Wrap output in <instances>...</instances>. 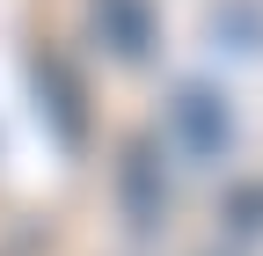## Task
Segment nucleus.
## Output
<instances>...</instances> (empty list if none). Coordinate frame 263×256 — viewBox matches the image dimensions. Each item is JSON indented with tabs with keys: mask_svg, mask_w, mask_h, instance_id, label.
I'll list each match as a JSON object with an SVG mask.
<instances>
[{
	"mask_svg": "<svg viewBox=\"0 0 263 256\" xmlns=\"http://www.w3.org/2000/svg\"><path fill=\"white\" fill-rule=\"evenodd\" d=\"M154 139L168 147L176 169H227L241 154V110H234V95H227L212 74H183V81H168V95H161Z\"/></svg>",
	"mask_w": 263,
	"mask_h": 256,
	"instance_id": "obj_1",
	"label": "nucleus"
},
{
	"mask_svg": "<svg viewBox=\"0 0 263 256\" xmlns=\"http://www.w3.org/2000/svg\"><path fill=\"white\" fill-rule=\"evenodd\" d=\"M110 190H117V220L132 234H161L168 212H176V161H168V147H161L154 132L124 139L117 169H110Z\"/></svg>",
	"mask_w": 263,
	"mask_h": 256,
	"instance_id": "obj_2",
	"label": "nucleus"
},
{
	"mask_svg": "<svg viewBox=\"0 0 263 256\" xmlns=\"http://www.w3.org/2000/svg\"><path fill=\"white\" fill-rule=\"evenodd\" d=\"M88 22H95V37H103V51L117 66H146L154 44H161V8L154 0H88Z\"/></svg>",
	"mask_w": 263,
	"mask_h": 256,
	"instance_id": "obj_3",
	"label": "nucleus"
},
{
	"mask_svg": "<svg viewBox=\"0 0 263 256\" xmlns=\"http://www.w3.org/2000/svg\"><path fill=\"white\" fill-rule=\"evenodd\" d=\"M205 22H212V44H227V51H263V0H219Z\"/></svg>",
	"mask_w": 263,
	"mask_h": 256,
	"instance_id": "obj_4",
	"label": "nucleus"
},
{
	"mask_svg": "<svg viewBox=\"0 0 263 256\" xmlns=\"http://www.w3.org/2000/svg\"><path fill=\"white\" fill-rule=\"evenodd\" d=\"M227 234L234 242H263V183H234L227 190Z\"/></svg>",
	"mask_w": 263,
	"mask_h": 256,
	"instance_id": "obj_5",
	"label": "nucleus"
}]
</instances>
